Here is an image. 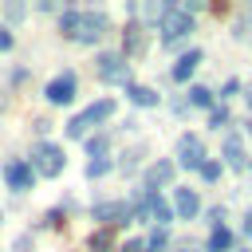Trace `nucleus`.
I'll return each instance as SVG.
<instances>
[{
    "label": "nucleus",
    "instance_id": "f257e3e1",
    "mask_svg": "<svg viewBox=\"0 0 252 252\" xmlns=\"http://www.w3.org/2000/svg\"><path fill=\"white\" fill-rule=\"evenodd\" d=\"M59 28H63V35H71L79 43H98L110 32V20H106V12H75V8H67Z\"/></svg>",
    "mask_w": 252,
    "mask_h": 252
},
{
    "label": "nucleus",
    "instance_id": "f03ea898",
    "mask_svg": "<svg viewBox=\"0 0 252 252\" xmlns=\"http://www.w3.org/2000/svg\"><path fill=\"white\" fill-rule=\"evenodd\" d=\"M110 114H114V102H110V98H98V102H91L83 114H75V118L67 122V138H83L91 122H106Z\"/></svg>",
    "mask_w": 252,
    "mask_h": 252
},
{
    "label": "nucleus",
    "instance_id": "7ed1b4c3",
    "mask_svg": "<svg viewBox=\"0 0 252 252\" xmlns=\"http://www.w3.org/2000/svg\"><path fill=\"white\" fill-rule=\"evenodd\" d=\"M193 32V16L185 12V8H169L165 16H161V39L165 43H177V39H185Z\"/></svg>",
    "mask_w": 252,
    "mask_h": 252
},
{
    "label": "nucleus",
    "instance_id": "20e7f679",
    "mask_svg": "<svg viewBox=\"0 0 252 252\" xmlns=\"http://www.w3.org/2000/svg\"><path fill=\"white\" fill-rule=\"evenodd\" d=\"M177 165H185V169H201L205 165V142L197 134H181V142H177Z\"/></svg>",
    "mask_w": 252,
    "mask_h": 252
},
{
    "label": "nucleus",
    "instance_id": "39448f33",
    "mask_svg": "<svg viewBox=\"0 0 252 252\" xmlns=\"http://www.w3.org/2000/svg\"><path fill=\"white\" fill-rule=\"evenodd\" d=\"M98 75H102L106 83H126V87H130V63H126L122 55H102V59H98Z\"/></svg>",
    "mask_w": 252,
    "mask_h": 252
},
{
    "label": "nucleus",
    "instance_id": "423d86ee",
    "mask_svg": "<svg viewBox=\"0 0 252 252\" xmlns=\"http://www.w3.org/2000/svg\"><path fill=\"white\" fill-rule=\"evenodd\" d=\"M35 165H39V173H43V177L63 173V150H59V146H51V142H47V146H39V150H35Z\"/></svg>",
    "mask_w": 252,
    "mask_h": 252
},
{
    "label": "nucleus",
    "instance_id": "0eeeda50",
    "mask_svg": "<svg viewBox=\"0 0 252 252\" xmlns=\"http://www.w3.org/2000/svg\"><path fill=\"white\" fill-rule=\"evenodd\" d=\"M197 209H201L197 193H193V189H185V185H177V189H173V213H177L181 220H193V217H197Z\"/></svg>",
    "mask_w": 252,
    "mask_h": 252
},
{
    "label": "nucleus",
    "instance_id": "6e6552de",
    "mask_svg": "<svg viewBox=\"0 0 252 252\" xmlns=\"http://www.w3.org/2000/svg\"><path fill=\"white\" fill-rule=\"evenodd\" d=\"M94 220H102L106 228H110V224H126V220H130V205H122V201H102V205L94 209Z\"/></svg>",
    "mask_w": 252,
    "mask_h": 252
},
{
    "label": "nucleus",
    "instance_id": "1a4fd4ad",
    "mask_svg": "<svg viewBox=\"0 0 252 252\" xmlns=\"http://www.w3.org/2000/svg\"><path fill=\"white\" fill-rule=\"evenodd\" d=\"M47 98H51L55 106H63V102H71V98H75V75L67 71V75H59L55 83H47Z\"/></svg>",
    "mask_w": 252,
    "mask_h": 252
},
{
    "label": "nucleus",
    "instance_id": "9d476101",
    "mask_svg": "<svg viewBox=\"0 0 252 252\" xmlns=\"http://www.w3.org/2000/svg\"><path fill=\"white\" fill-rule=\"evenodd\" d=\"M4 177H8V185H12L16 193H24V189H32V177H35V173H32L28 161H12V165L4 169Z\"/></svg>",
    "mask_w": 252,
    "mask_h": 252
},
{
    "label": "nucleus",
    "instance_id": "9b49d317",
    "mask_svg": "<svg viewBox=\"0 0 252 252\" xmlns=\"http://www.w3.org/2000/svg\"><path fill=\"white\" fill-rule=\"evenodd\" d=\"M197 63H201V51H197V47H189V51H185V55H181V59L173 63L169 79H173V83H185V79H189V75L197 71Z\"/></svg>",
    "mask_w": 252,
    "mask_h": 252
},
{
    "label": "nucleus",
    "instance_id": "f8f14e48",
    "mask_svg": "<svg viewBox=\"0 0 252 252\" xmlns=\"http://www.w3.org/2000/svg\"><path fill=\"white\" fill-rule=\"evenodd\" d=\"M224 161L232 169H244L248 165V154H244V142L240 138H224Z\"/></svg>",
    "mask_w": 252,
    "mask_h": 252
},
{
    "label": "nucleus",
    "instance_id": "ddd939ff",
    "mask_svg": "<svg viewBox=\"0 0 252 252\" xmlns=\"http://www.w3.org/2000/svg\"><path fill=\"white\" fill-rule=\"evenodd\" d=\"M173 177V161H158V165H150L146 169V189H154L158 193V185H165Z\"/></svg>",
    "mask_w": 252,
    "mask_h": 252
},
{
    "label": "nucleus",
    "instance_id": "4468645a",
    "mask_svg": "<svg viewBox=\"0 0 252 252\" xmlns=\"http://www.w3.org/2000/svg\"><path fill=\"white\" fill-rule=\"evenodd\" d=\"M142 51H146V35L134 24V28H126V55H142Z\"/></svg>",
    "mask_w": 252,
    "mask_h": 252
},
{
    "label": "nucleus",
    "instance_id": "2eb2a0df",
    "mask_svg": "<svg viewBox=\"0 0 252 252\" xmlns=\"http://www.w3.org/2000/svg\"><path fill=\"white\" fill-rule=\"evenodd\" d=\"M130 102H134V106H158V94H154L150 87H138V83H130Z\"/></svg>",
    "mask_w": 252,
    "mask_h": 252
},
{
    "label": "nucleus",
    "instance_id": "dca6fc26",
    "mask_svg": "<svg viewBox=\"0 0 252 252\" xmlns=\"http://www.w3.org/2000/svg\"><path fill=\"white\" fill-rule=\"evenodd\" d=\"M228 248H232V232L228 228H217L209 236V252H228Z\"/></svg>",
    "mask_w": 252,
    "mask_h": 252
},
{
    "label": "nucleus",
    "instance_id": "f3484780",
    "mask_svg": "<svg viewBox=\"0 0 252 252\" xmlns=\"http://www.w3.org/2000/svg\"><path fill=\"white\" fill-rule=\"evenodd\" d=\"M189 106H213V91L209 87H193L189 91Z\"/></svg>",
    "mask_w": 252,
    "mask_h": 252
},
{
    "label": "nucleus",
    "instance_id": "a211bd4d",
    "mask_svg": "<svg viewBox=\"0 0 252 252\" xmlns=\"http://www.w3.org/2000/svg\"><path fill=\"white\" fill-rule=\"evenodd\" d=\"M169 244V236H165V228H158V232H150V240H146V252H161Z\"/></svg>",
    "mask_w": 252,
    "mask_h": 252
},
{
    "label": "nucleus",
    "instance_id": "6ab92c4d",
    "mask_svg": "<svg viewBox=\"0 0 252 252\" xmlns=\"http://www.w3.org/2000/svg\"><path fill=\"white\" fill-rule=\"evenodd\" d=\"M87 150H91L94 158H102V154L110 150V138H106V134H98V138H91V146H87Z\"/></svg>",
    "mask_w": 252,
    "mask_h": 252
},
{
    "label": "nucleus",
    "instance_id": "aec40b11",
    "mask_svg": "<svg viewBox=\"0 0 252 252\" xmlns=\"http://www.w3.org/2000/svg\"><path fill=\"white\" fill-rule=\"evenodd\" d=\"M106 169H110V158H94V161L87 165V177H102Z\"/></svg>",
    "mask_w": 252,
    "mask_h": 252
},
{
    "label": "nucleus",
    "instance_id": "412c9836",
    "mask_svg": "<svg viewBox=\"0 0 252 252\" xmlns=\"http://www.w3.org/2000/svg\"><path fill=\"white\" fill-rule=\"evenodd\" d=\"M201 177H205V181H217V177H220V165H217V161H205V165H201Z\"/></svg>",
    "mask_w": 252,
    "mask_h": 252
},
{
    "label": "nucleus",
    "instance_id": "4be33fe9",
    "mask_svg": "<svg viewBox=\"0 0 252 252\" xmlns=\"http://www.w3.org/2000/svg\"><path fill=\"white\" fill-rule=\"evenodd\" d=\"M106 244H110V232H106V228H102V232H94V236H91V248H94V252H102V248H106Z\"/></svg>",
    "mask_w": 252,
    "mask_h": 252
},
{
    "label": "nucleus",
    "instance_id": "5701e85b",
    "mask_svg": "<svg viewBox=\"0 0 252 252\" xmlns=\"http://www.w3.org/2000/svg\"><path fill=\"white\" fill-rule=\"evenodd\" d=\"M138 158H142V150H130V154H126V161H122V169H126V173H130V169H134V165H138Z\"/></svg>",
    "mask_w": 252,
    "mask_h": 252
},
{
    "label": "nucleus",
    "instance_id": "b1692460",
    "mask_svg": "<svg viewBox=\"0 0 252 252\" xmlns=\"http://www.w3.org/2000/svg\"><path fill=\"white\" fill-rule=\"evenodd\" d=\"M4 12H8V20H24V4H8Z\"/></svg>",
    "mask_w": 252,
    "mask_h": 252
},
{
    "label": "nucleus",
    "instance_id": "393cba45",
    "mask_svg": "<svg viewBox=\"0 0 252 252\" xmlns=\"http://www.w3.org/2000/svg\"><path fill=\"white\" fill-rule=\"evenodd\" d=\"M232 94H240V79H228L224 83V98H232Z\"/></svg>",
    "mask_w": 252,
    "mask_h": 252
},
{
    "label": "nucleus",
    "instance_id": "a878e982",
    "mask_svg": "<svg viewBox=\"0 0 252 252\" xmlns=\"http://www.w3.org/2000/svg\"><path fill=\"white\" fill-rule=\"evenodd\" d=\"M220 217H224V209H209V224H213V232L220 228Z\"/></svg>",
    "mask_w": 252,
    "mask_h": 252
},
{
    "label": "nucleus",
    "instance_id": "bb28decb",
    "mask_svg": "<svg viewBox=\"0 0 252 252\" xmlns=\"http://www.w3.org/2000/svg\"><path fill=\"white\" fill-rule=\"evenodd\" d=\"M16 252H32V236H20L16 240Z\"/></svg>",
    "mask_w": 252,
    "mask_h": 252
},
{
    "label": "nucleus",
    "instance_id": "cd10ccee",
    "mask_svg": "<svg viewBox=\"0 0 252 252\" xmlns=\"http://www.w3.org/2000/svg\"><path fill=\"white\" fill-rule=\"evenodd\" d=\"M8 47H12V32H4V28H0V51H8Z\"/></svg>",
    "mask_w": 252,
    "mask_h": 252
},
{
    "label": "nucleus",
    "instance_id": "c85d7f7f",
    "mask_svg": "<svg viewBox=\"0 0 252 252\" xmlns=\"http://www.w3.org/2000/svg\"><path fill=\"white\" fill-rule=\"evenodd\" d=\"M122 252H146V244H142V240H130V244H126Z\"/></svg>",
    "mask_w": 252,
    "mask_h": 252
},
{
    "label": "nucleus",
    "instance_id": "c756f323",
    "mask_svg": "<svg viewBox=\"0 0 252 252\" xmlns=\"http://www.w3.org/2000/svg\"><path fill=\"white\" fill-rule=\"evenodd\" d=\"M244 232H248V236H252V213H248V217H244Z\"/></svg>",
    "mask_w": 252,
    "mask_h": 252
},
{
    "label": "nucleus",
    "instance_id": "7c9ffc66",
    "mask_svg": "<svg viewBox=\"0 0 252 252\" xmlns=\"http://www.w3.org/2000/svg\"><path fill=\"white\" fill-rule=\"evenodd\" d=\"M181 252H197V248H181Z\"/></svg>",
    "mask_w": 252,
    "mask_h": 252
},
{
    "label": "nucleus",
    "instance_id": "2f4dec72",
    "mask_svg": "<svg viewBox=\"0 0 252 252\" xmlns=\"http://www.w3.org/2000/svg\"><path fill=\"white\" fill-rule=\"evenodd\" d=\"M248 106H252V94H248Z\"/></svg>",
    "mask_w": 252,
    "mask_h": 252
},
{
    "label": "nucleus",
    "instance_id": "473e14b6",
    "mask_svg": "<svg viewBox=\"0 0 252 252\" xmlns=\"http://www.w3.org/2000/svg\"><path fill=\"white\" fill-rule=\"evenodd\" d=\"M240 252H248V248H240Z\"/></svg>",
    "mask_w": 252,
    "mask_h": 252
}]
</instances>
